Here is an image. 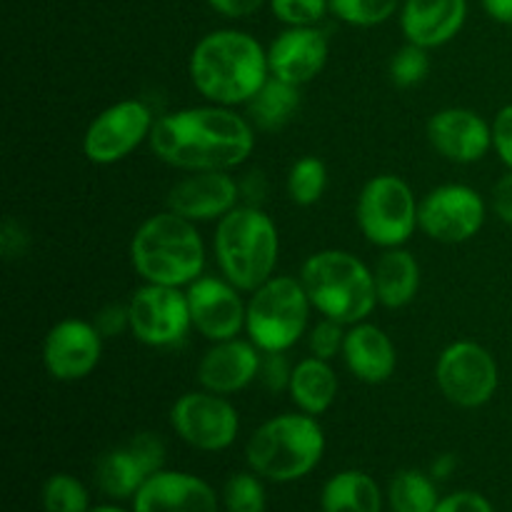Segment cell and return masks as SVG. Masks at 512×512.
Instances as JSON below:
<instances>
[{
  "mask_svg": "<svg viewBox=\"0 0 512 512\" xmlns=\"http://www.w3.org/2000/svg\"><path fill=\"white\" fill-rule=\"evenodd\" d=\"M148 143L155 158L185 173H230L253 153L255 128L233 108L210 103L158 118Z\"/></svg>",
  "mask_w": 512,
  "mask_h": 512,
  "instance_id": "6da1fadb",
  "label": "cell"
},
{
  "mask_svg": "<svg viewBox=\"0 0 512 512\" xmlns=\"http://www.w3.org/2000/svg\"><path fill=\"white\" fill-rule=\"evenodd\" d=\"M188 73L208 103L245 105L270 78L268 50L243 30H213L195 43Z\"/></svg>",
  "mask_w": 512,
  "mask_h": 512,
  "instance_id": "7a4b0ae2",
  "label": "cell"
},
{
  "mask_svg": "<svg viewBox=\"0 0 512 512\" xmlns=\"http://www.w3.org/2000/svg\"><path fill=\"white\" fill-rule=\"evenodd\" d=\"M130 263L145 283L185 288L203 275L205 245L195 223L173 210L150 215L130 240Z\"/></svg>",
  "mask_w": 512,
  "mask_h": 512,
  "instance_id": "3957f363",
  "label": "cell"
},
{
  "mask_svg": "<svg viewBox=\"0 0 512 512\" xmlns=\"http://www.w3.org/2000/svg\"><path fill=\"white\" fill-rule=\"evenodd\" d=\"M213 250L223 278L243 293H253L275 275L280 235L265 210L245 203L218 220Z\"/></svg>",
  "mask_w": 512,
  "mask_h": 512,
  "instance_id": "277c9868",
  "label": "cell"
},
{
  "mask_svg": "<svg viewBox=\"0 0 512 512\" xmlns=\"http://www.w3.org/2000/svg\"><path fill=\"white\" fill-rule=\"evenodd\" d=\"M308 298L323 318L355 325L368 320L378 305L373 270L348 250H318L300 270Z\"/></svg>",
  "mask_w": 512,
  "mask_h": 512,
  "instance_id": "5b68a950",
  "label": "cell"
},
{
  "mask_svg": "<svg viewBox=\"0 0 512 512\" xmlns=\"http://www.w3.org/2000/svg\"><path fill=\"white\" fill-rule=\"evenodd\" d=\"M325 433L313 415L285 413L270 418L250 435L248 465L273 483H290L313 473L323 460Z\"/></svg>",
  "mask_w": 512,
  "mask_h": 512,
  "instance_id": "8992f818",
  "label": "cell"
},
{
  "mask_svg": "<svg viewBox=\"0 0 512 512\" xmlns=\"http://www.w3.org/2000/svg\"><path fill=\"white\" fill-rule=\"evenodd\" d=\"M313 303L303 280L273 275L250 293L245 333L260 353H288L305 335Z\"/></svg>",
  "mask_w": 512,
  "mask_h": 512,
  "instance_id": "52a82bcc",
  "label": "cell"
},
{
  "mask_svg": "<svg viewBox=\"0 0 512 512\" xmlns=\"http://www.w3.org/2000/svg\"><path fill=\"white\" fill-rule=\"evenodd\" d=\"M418 208L413 188L398 175H375L363 185L358 195L360 233L378 248H400L418 230Z\"/></svg>",
  "mask_w": 512,
  "mask_h": 512,
  "instance_id": "ba28073f",
  "label": "cell"
},
{
  "mask_svg": "<svg viewBox=\"0 0 512 512\" xmlns=\"http://www.w3.org/2000/svg\"><path fill=\"white\" fill-rule=\"evenodd\" d=\"M435 383L445 400L465 410L483 408L498 390L500 370L493 353L473 340H458L440 353Z\"/></svg>",
  "mask_w": 512,
  "mask_h": 512,
  "instance_id": "9c48e42d",
  "label": "cell"
},
{
  "mask_svg": "<svg viewBox=\"0 0 512 512\" xmlns=\"http://www.w3.org/2000/svg\"><path fill=\"white\" fill-rule=\"evenodd\" d=\"M170 425L175 435L195 450L220 453L238 438L240 418L225 395L210 390H193L180 395L170 408Z\"/></svg>",
  "mask_w": 512,
  "mask_h": 512,
  "instance_id": "30bf717a",
  "label": "cell"
},
{
  "mask_svg": "<svg viewBox=\"0 0 512 512\" xmlns=\"http://www.w3.org/2000/svg\"><path fill=\"white\" fill-rule=\"evenodd\" d=\"M130 335L148 348H173L193 328L188 295L170 285L145 283L128 300Z\"/></svg>",
  "mask_w": 512,
  "mask_h": 512,
  "instance_id": "8fae6325",
  "label": "cell"
},
{
  "mask_svg": "<svg viewBox=\"0 0 512 512\" xmlns=\"http://www.w3.org/2000/svg\"><path fill=\"white\" fill-rule=\"evenodd\" d=\"M155 118L143 100H120L95 115L83 135V153L95 165H113L150 140Z\"/></svg>",
  "mask_w": 512,
  "mask_h": 512,
  "instance_id": "7c38bea8",
  "label": "cell"
},
{
  "mask_svg": "<svg viewBox=\"0 0 512 512\" xmlns=\"http://www.w3.org/2000/svg\"><path fill=\"white\" fill-rule=\"evenodd\" d=\"M485 200L470 185L448 183L430 190L418 208V228L438 243L458 245L475 238L485 225Z\"/></svg>",
  "mask_w": 512,
  "mask_h": 512,
  "instance_id": "4fadbf2b",
  "label": "cell"
},
{
  "mask_svg": "<svg viewBox=\"0 0 512 512\" xmlns=\"http://www.w3.org/2000/svg\"><path fill=\"white\" fill-rule=\"evenodd\" d=\"M240 293L243 290L235 288L228 278L200 275L193 280L185 290L193 328L213 343L238 338L248 320V303Z\"/></svg>",
  "mask_w": 512,
  "mask_h": 512,
  "instance_id": "5bb4252c",
  "label": "cell"
},
{
  "mask_svg": "<svg viewBox=\"0 0 512 512\" xmlns=\"http://www.w3.org/2000/svg\"><path fill=\"white\" fill-rule=\"evenodd\" d=\"M103 358V335L93 323L65 318L48 330L43 343V365L50 378L75 383L93 373Z\"/></svg>",
  "mask_w": 512,
  "mask_h": 512,
  "instance_id": "9a60e30c",
  "label": "cell"
},
{
  "mask_svg": "<svg viewBox=\"0 0 512 512\" xmlns=\"http://www.w3.org/2000/svg\"><path fill=\"white\" fill-rule=\"evenodd\" d=\"M165 205L190 223H210L238 208L240 183L225 170L190 173L170 188Z\"/></svg>",
  "mask_w": 512,
  "mask_h": 512,
  "instance_id": "2e32d148",
  "label": "cell"
},
{
  "mask_svg": "<svg viewBox=\"0 0 512 512\" xmlns=\"http://www.w3.org/2000/svg\"><path fill=\"white\" fill-rule=\"evenodd\" d=\"M428 140L450 163L470 165L493 148V125L470 108H445L428 120Z\"/></svg>",
  "mask_w": 512,
  "mask_h": 512,
  "instance_id": "e0dca14e",
  "label": "cell"
},
{
  "mask_svg": "<svg viewBox=\"0 0 512 512\" xmlns=\"http://www.w3.org/2000/svg\"><path fill=\"white\" fill-rule=\"evenodd\" d=\"M330 45L320 28H288L270 43L268 68L273 78L293 85H305L323 73Z\"/></svg>",
  "mask_w": 512,
  "mask_h": 512,
  "instance_id": "ac0fdd59",
  "label": "cell"
},
{
  "mask_svg": "<svg viewBox=\"0 0 512 512\" xmlns=\"http://www.w3.org/2000/svg\"><path fill=\"white\" fill-rule=\"evenodd\" d=\"M260 353L250 340H220L198 363V383L215 395H235L253 385L260 373Z\"/></svg>",
  "mask_w": 512,
  "mask_h": 512,
  "instance_id": "d6986e66",
  "label": "cell"
},
{
  "mask_svg": "<svg viewBox=\"0 0 512 512\" xmlns=\"http://www.w3.org/2000/svg\"><path fill=\"white\" fill-rule=\"evenodd\" d=\"M133 512H218V495L195 475L160 470L138 490Z\"/></svg>",
  "mask_w": 512,
  "mask_h": 512,
  "instance_id": "ffe728a7",
  "label": "cell"
},
{
  "mask_svg": "<svg viewBox=\"0 0 512 512\" xmlns=\"http://www.w3.org/2000/svg\"><path fill=\"white\" fill-rule=\"evenodd\" d=\"M468 0H405L400 8V28L408 43L425 50L450 43L463 30Z\"/></svg>",
  "mask_w": 512,
  "mask_h": 512,
  "instance_id": "44dd1931",
  "label": "cell"
},
{
  "mask_svg": "<svg viewBox=\"0 0 512 512\" xmlns=\"http://www.w3.org/2000/svg\"><path fill=\"white\" fill-rule=\"evenodd\" d=\"M345 368L365 385L388 383L398 368V350L383 328L373 323H355L345 333Z\"/></svg>",
  "mask_w": 512,
  "mask_h": 512,
  "instance_id": "7402d4cb",
  "label": "cell"
},
{
  "mask_svg": "<svg viewBox=\"0 0 512 512\" xmlns=\"http://www.w3.org/2000/svg\"><path fill=\"white\" fill-rule=\"evenodd\" d=\"M375 293L378 305L388 310H400L415 300L420 290V263L410 250L388 248L373 265Z\"/></svg>",
  "mask_w": 512,
  "mask_h": 512,
  "instance_id": "603a6c76",
  "label": "cell"
},
{
  "mask_svg": "<svg viewBox=\"0 0 512 512\" xmlns=\"http://www.w3.org/2000/svg\"><path fill=\"white\" fill-rule=\"evenodd\" d=\"M338 375H335L330 360H320L315 355L303 358L300 363L293 365V375H290V400L300 408L305 415L328 413L330 405L338 398Z\"/></svg>",
  "mask_w": 512,
  "mask_h": 512,
  "instance_id": "cb8c5ba5",
  "label": "cell"
},
{
  "mask_svg": "<svg viewBox=\"0 0 512 512\" xmlns=\"http://www.w3.org/2000/svg\"><path fill=\"white\" fill-rule=\"evenodd\" d=\"M300 108V88L285 80L270 75L263 88L245 103V118L255 130L275 133L293 120L295 110Z\"/></svg>",
  "mask_w": 512,
  "mask_h": 512,
  "instance_id": "d4e9b609",
  "label": "cell"
},
{
  "mask_svg": "<svg viewBox=\"0 0 512 512\" xmlns=\"http://www.w3.org/2000/svg\"><path fill=\"white\" fill-rule=\"evenodd\" d=\"M323 512H380L383 498L370 475L360 470H343L325 483L320 495Z\"/></svg>",
  "mask_w": 512,
  "mask_h": 512,
  "instance_id": "484cf974",
  "label": "cell"
},
{
  "mask_svg": "<svg viewBox=\"0 0 512 512\" xmlns=\"http://www.w3.org/2000/svg\"><path fill=\"white\" fill-rule=\"evenodd\" d=\"M145 480H148V473H145L143 465L138 463V458H135L133 450L128 448V443L103 453L98 465H95V483H98V488L103 490L108 498H135L138 490L143 488Z\"/></svg>",
  "mask_w": 512,
  "mask_h": 512,
  "instance_id": "4316f807",
  "label": "cell"
},
{
  "mask_svg": "<svg viewBox=\"0 0 512 512\" xmlns=\"http://www.w3.org/2000/svg\"><path fill=\"white\" fill-rule=\"evenodd\" d=\"M393 512H435L438 508V488L420 470H400L390 480L388 488Z\"/></svg>",
  "mask_w": 512,
  "mask_h": 512,
  "instance_id": "83f0119b",
  "label": "cell"
},
{
  "mask_svg": "<svg viewBox=\"0 0 512 512\" xmlns=\"http://www.w3.org/2000/svg\"><path fill=\"white\" fill-rule=\"evenodd\" d=\"M328 188V168L315 155H303L288 170V195L300 208L318 203Z\"/></svg>",
  "mask_w": 512,
  "mask_h": 512,
  "instance_id": "f1b7e54d",
  "label": "cell"
},
{
  "mask_svg": "<svg viewBox=\"0 0 512 512\" xmlns=\"http://www.w3.org/2000/svg\"><path fill=\"white\" fill-rule=\"evenodd\" d=\"M405 0H330V13L355 28H373L393 18Z\"/></svg>",
  "mask_w": 512,
  "mask_h": 512,
  "instance_id": "f546056e",
  "label": "cell"
},
{
  "mask_svg": "<svg viewBox=\"0 0 512 512\" xmlns=\"http://www.w3.org/2000/svg\"><path fill=\"white\" fill-rule=\"evenodd\" d=\"M430 73V58L428 50L420 48V45H403L393 53L388 63V75L390 83L400 90L415 88V85L423 83Z\"/></svg>",
  "mask_w": 512,
  "mask_h": 512,
  "instance_id": "4dcf8cb0",
  "label": "cell"
},
{
  "mask_svg": "<svg viewBox=\"0 0 512 512\" xmlns=\"http://www.w3.org/2000/svg\"><path fill=\"white\" fill-rule=\"evenodd\" d=\"M45 512H88V490L73 475L58 473L43 485Z\"/></svg>",
  "mask_w": 512,
  "mask_h": 512,
  "instance_id": "1f68e13d",
  "label": "cell"
},
{
  "mask_svg": "<svg viewBox=\"0 0 512 512\" xmlns=\"http://www.w3.org/2000/svg\"><path fill=\"white\" fill-rule=\"evenodd\" d=\"M228 512H265V488L255 475L235 473L223 488Z\"/></svg>",
  "mask_w": 512,
  "mask_h": 512,
  "instance_id": "d6a6232c",
  "label": "cell"
},
{
  "mask_svg": "<svg viewBox=\"0 0 512 512\" xmlns=\"http://www.w3.org/2000/svg\"><path fill=\"white\" fill-rule=\"evenodd\" d=\"M270 10L288 28H308L325 18L330 0H270Z\"/></svg>",
  "mask_w": 512,
  "mask_h": 512,
  "instance_id": "836d02e7",
  "label": "cell"
},
{
  "mask_svg": "<svg viewBox=\"0 0 512 512\" xmlns=\"http://www.w3.org/2000/svg\"><path fill=\"white\" fill-rule=\"evenodd\" d=\"M348 325L338 323V320L323 318L308 335V348L310 355L320 360H333L338 355H343V343H345V333H348Z\"/></svg>",
  "mask_w": 512,
  "mask_h": 512,
  "instance_id": "e575fe53",
  "label": "cell"
},
{
  "mask_svg": "<svg viewBox=\"0 0 512 512\" xmlns=\"http://www.w3.org/2000/svg\"><path fill=\"white\" fill-rule=\"evenodd\" d=\"M290 375H293V365L288 363L285 353H263V358H260L258 380L268 393L288 390Z\"/></svg>",
  "mask_w": 512,
  "mask_h": 512,
  "instance_id": "d590c367",
  "label": "cell"
},
{
  "mask_svg": "<svg viewBox=\"0 0 512 512\" xmlns=\"http://www.w3.org/2000/svg\"><path fill=\"white\" fill-rule=\"evenodd\" d=\"M128 448L133 450V455L138 458V463L143 465V470L150 475L160 473L165 463V445L158 435L153 433H138L128 443Z\"/></svg>",
  "mask_w": 512,
  "mask_h": 512,
  "instance_id": "8d00e7d4",
  "label": "cell"
},
{
  "mask_svg": "<svg viewBox=\"0 0 512 512\" xmlns=\"http://www.w3.org/2000/svg\"><path fill=\"white\" fill-rule=\"evenodd\" d=\"M93 325L103 338H115L123 330H130V310L128 303H108L98 310Z\"/></svg>",
  "mask_w": 512,
  "mask_h": 512,
  "instance_id": "74e56055",
  "label": "cell"
},
{
  "mask_svg": "<svg viewBox=\"0 0 512 512\" xmlns=\"http://www.w3.org/2000/svg\"><path fill=\"white\" fill-rule=\"evenodd\" d=\"M493 148L508 170H512V103L505 105L493 120Z\"/></svg>",
  "mask_w": 512,
  "mask_h": 512,
  "instance_id": "f35d334b",
  "label": "cell"
},
{
  "mask_svg": "<svg viewBox=\"0 0 512 512\" xmlns=\"http://www.w3.org/2000/svg\"><path fill=\"white\" fill-rule=\"evenodd\" d=\"M435 512H493V505L480 493L463 490V493H453L440 500Z\"/></svg>",
  "mask_w": 512,
  "mask_h": 512,
  "instance_id": "ab89813d",
  "label": "cell"
},
{
  "mask_svg": "<svg viewBox=\"0 0 512 512\" xmlns=\"http://www.w3.org/2000/svg\"><path fill=\"white\" fill-rule=\"evenodd\" d=\"M490 208H493V213L498 215L503 223L512 225V170H508V173L493 185V193H490Z\"/></svg>",
  "mask_w": 512,
  "mask_h": 512,
  "instance_id": "60d3db41",
  "label": "cell"
},
{
  "mask_svg": "<svg viewBox=\"0 0 512 512\" xmlns=\"http://www.w3.org/2000/svg\"><path fill=\"white\" fill-rule=\"evenodd\" d=\"M215 13L225 18H250L265 5V0H208Z\"/></svg>",
  "mask_w": 512,
  "mask_h": 512,
  "instance_id": "b9f144b4",
  "label": "cell"
},
{
  "mask_svg": "<svg viewBox=\"0 0 512 512\" xmlns=\"http://www.w3.org/2000/svg\"><path fill=\"white\" fill-rule=\"evenodd\" d=\"M485 13L503 25H512V0H483Z\"/></svg>",
  "mask_w": 512,
  "mask_h": 512,
  "instance_id": "7bdbcfd3",
  "label": "cell"
},
{
  "mask_svg": "<svg viewBox=\"0 0 512 512\" xmlns=\"http://www.w3.org/2000/svg\"><path fill=\"white\" fill-rule=\"evenodd\" d=\"M453 468H455V458L453 455H443V458L440 460H435V465H433V475L435 478H448L450 473H453Z\"/></svg>",
  "mask_w": 512,
  "mask_h": 512,
  "instance_id": "ee69618b",
  "label": "cell"
},
{
  "mask_svg": "<svg viewBox=\"0 0 512 512\" xmlns=\"http://www.w3.org/2000/svg\"><path fill=\"white\" fill-rule=\"evenodd\" d=\"M88 512H125L123 508H113V505H103V508H93Z\"/></svg>",
  "mask_w": 512,
  "mask_h": 512,
  "instance_id": "f6af8a7d",
  "label": "cell"
}]
</instances>
